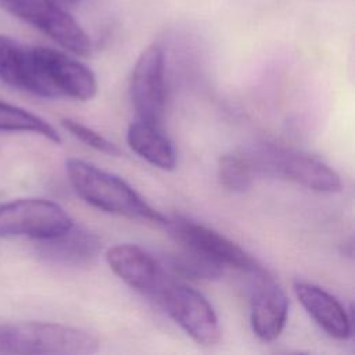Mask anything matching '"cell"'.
Instances as JSON below:
<instances>
[{
  "label": "cell",
  "mask_w": 355,
  "mask_h": 355,
  "mask_svg": "<svg viewBox=\"0 0 355 355\" xmlns=\"http://www.w3.org/2000/svg\"><path fill=\"white\" fill-rule=\"evenodd\" d=\"M68 180L75 193L87 204L115 215L165 225L168 218L153 208L122 178L78 158L65 164Z\"/></svg>",
  "instance_id": "6da1fadb"
},
{
  "label": "cell",
  "mask_w": 355,
  "mask_h": 355,
  "mask_svg": "<svg viewBox=\"0 0 355 355\" xmlns=\"http://www.w3.org/2000/svg\"><path fill=\"white\" fill-rule=\"evenodd\" d=\"M100 348L87 330L50 322L0 324V354L17 355H89Z\"/></svg>",
  "instance_id": "7a4b0ae2"
},
{
  "label": "cell",
  "mask_w": 355,
  "mask_h": 355,
  "mask_svg": "<svg viewBox=\"0 0 355 355\" xmlns=\"http://www.w3.org/2000/svg\"><path fill=\"white\" fill-rule=\"evenodd\" d=\"M241 154L254 175L286 179L319 193H337L343 187L340 175L331 166L304 151L263 143Z\"/></svg>",
  "instance_id": "3957f363"
},
{
  "label": "cell",
  "mask_w": 355,
  "mask_h": 355,
  "mask_svg": "<svg viewBox=\"0 0 355 355\" xmlns=\"http://www.w3.org/2000/svg\"><path fill=\"white\" fill-rule=\"evenodd\" d=\"M0 8L76 55L92 53L89 35L58 0H0Z\"/></svg>",
  "instance_id": "277c9868"
},
{
  "label": "cell",
  "mask_w": 355,
  "mask_h": 355,
  "mask_svg": "<svg viewBox=\"0 0 355 355\" xmlns=\"http://www.w3.org/2000/svg\"><path fill=\"white\" fill-rule=\"evenodd\" d=\"M155 301L197 344L212 347L219 343L222 331L216 312L193 287L172 276Z\"/></svg>",
  "instance_id": "5b68a950"
},
{
  "label": "cell",
  "mask_w": 355,
  "mask_h": 355,
  "mask_svg": "<svg viewBox=\"0 0 355 355\" xmlns=\"http://www.w3.org/2000/svg\"><path fill=\"white\" fill-rule=\"evenodd\" d=\"M31 50L44 98L87 101L96 96L97 79L89 67L51 47L31 46Z\"/></svg>",
  "instance_id": "8992f818"
},
{
  "label": "cell",
  "mask_w": 355,
  "mask_h": 355,
  "mask_svg": "<svg viewBox=\"0 0 355 355\" xmlns=\"http://www.w3.org/2000/svg\"><path fill=\"white\" fill-rule=\"evenodd\" d=\"M69 214L44 198H19L0 205V237L46 240L73 226Z\"/></svg>",
  "instance_id": "52a82bcc"
},
{
  "label": "cell",
  "mask_w": 355,
  "mask_h": 355,
  "mask_svg": "<svg viewBox=\"0 0 355 355\" xmlns=\"http://www.w3.org/2000/svg\"><path fill=\"white\" fill-rule=\"evenodd\" d=\"M171 236L183 247L194 250L220 266L233 268L244 275H251L265 269L251 254L239 244L201 223L183 216H173L164 225Z\"/></svg>",
  "instance_id": "ba28073f"
},
{
  "label": "cell",
  "mask_w": 355,
  "mask_h": 355,
  "mask_svg": "<svg viewBox=\"0 0 355 355\" xmlns=\"http://www.w3.org/2000/svg\"><path fill=\"white\" fill-rule=\"evenodd\" d=\"M129 94L139 119L159 126L166 100L165 53L151 44L139 55L129 82Z\"/></svg>",
  "instance_id": "9c48e42d"
},
{
  "label": "cell",
  "mask_w": 355,
  "mask_h": 355,
  "mask_svg": "<svg viewBox=\"0 0 355 355\" xmlns=\"http://www.w3.org/2000/svg\"><path fill=\"white\" fill-rule=\"evenodd\" d=\"M105 261L122 282L154 300L172 277L162 262L136 244H116L108 248Z\"/></svg>",
  "instance_id": "30bf717a"
},
{
  "label": "cell",
  "mask_w": 355,
  "mask_h": 355,
  "mask_svg": "<svg viewBox=\"0 0 355 355\" xmlns=\"http://www.w3.org/2000/svg\"><path fill=\"white\" fill-rule=\"evenodd\" d=\"M250 277L251 311L250 323L254 334L272 343L284 330L288 316V300L268 269L247 275Z\"/></svg>",
  "instance_id": "8fae6325"
},
{
  "label": "cell",
  "mask_w": 355,
  "mask_h": 355,
  "mask_svg": "<svg viewBox=\"0 0 355 355\" xmlns=\"http://www.w3.org/2000/svg\"><path fill=\"white\" fill-rule=\"evenodd\" d=\"M293 290L306 313L327 336L340 341L351 337V319L333 294L305 280H295Z\"/></svg>",
  "instance_id": "7c38bea8"
},
{
  "label": "cell",
  "mask_w": 355,
  "mask_h": 355,
  "mask_svg": "<svg viewBox=\"0 0 355 355\" xmlns=\"http://www.w3.org/2000/svg\"><path fill=\"white\" fill-rule=\"evenodd\" d=\"M37 241V255L43 261L57 265H90L101 251L100 239L94 233L75 225L62 234Z\"/></svg>",
  "instance_id": "4fadbf2b"
},
{
  "label": "cell",
  "mask_w": 355,
  "mask_h": 355,
  "mask_svg": "<svg viewBox=\"0 0 355 355\" xmlns=\"http://www.w3.org/2000/svg\"><path fill=\"white\" fill-rule=\"evenodd\" d=\"M0 80L14 89L42 97L31 46L0 35Z\"/></svg>",
  "instance_id": "5bb4252c"
},
{
  "label": "cell",
  "mask_w": 355,
  "mask_h": 355,
  "mask_svg": "<svg viewBox=\"0 0 355 355\" xmlns=\"http://www.w3.org/2000/svg\"><path fill=\"white\" fill-rule=\"evenodd\" d=\"M128 146L148 164L162 169L176 168L178 157L172 141L159 130V126L141 119L132 122L126 132Z\"/></svg>",
  "instance_id": "9a60e30c"
},
{
  "label": "cell",
  "mask_w": 355,
  "mask_h": 355,
  "mask_svg": "<svg viewBox=\"0 0 355 355\" xmlns=\"http://www.w3.org/2000/svg\"><path fill=\"white\" fill-rule=\"evenodd\" d=\"M162 263L165 269L176 279L215 280L223 275V266L187 247L168 254Z\"/></svg>",
  "instance_id": "2e32d148"
},
{
  "label": "cell",
  "mask_w": 355,
  "mask_h": 355,
  "mask_svg": "<svg viewBox=\"0 0 355 355\" xmlns=\"http://www.w3.org/2000/svg\"><path fill=\"white\" fill-rule=\"evenodd\" d=\"M0 132H26L61 143V136L46 119L8 103L0 101Z\"/></svg>",
  "instance_id": "e0dca14e"
},
{
  "label": "cell",
  "mask_w": 355,
  "mask_h": 355,
  "mask_svg": "<svg viewBox=\"0 0 355 355\" xmlns=\"http://www.w3.org/2000/svg\"><path fill=\"white\" fill-rule=\"evenodd\" d=\"M218 178L220 184L233 193H244L255 178L245 157L239 154H225L218 162Z\"/></svg>",
  "instance_id": "ac0fdd59"
},
{
  "label": "cell",
  "mask_w": 355,
  "mask_h": 355,
  "mask_svg": "<svg viewBox=\"0 0 355 355\" xmlns=\"http://www.w3.org/2000/svg\"><path fill=\"white\" fill-rule=\"evenodd\" d=\"M61 125L73 137H76L79 141L85 143L86 146L92 147V148H94L100 153H104L107 155H111V157H119L121 155V150L112 141H110L107 137H104L103 135H100L94 129L83 125L82 122H79L76 119H72V118H62Z\"/></svg>",
  "instance_id": "d6986e66"
},
{
  "label": "cell",
  "mask_w": 355,
  "mask_h": 355,
  "mask_svg": "<svg viewBox=\"0 0 355 355\" xmlns=\"http://www.w3.org/2000/svg\"><path fill=\"white\" fill-rule=\"evenodd\" d=\"M58 1H60L62 6H65V7H67V6H72V4H76V3H79L80 0H58Z\"/></svg>",
  "instance_id": "ffe728a7"
}]
</instances>
